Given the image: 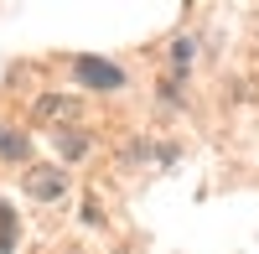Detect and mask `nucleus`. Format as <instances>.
<instances>
[{
  "label": "nucleus",
  "instance_id": "7ed1b4c3",
  "mask_svg": "<svg viewBox=\"0 0 259 254\" xmlns=\"http://www.w3.org/2000/svg\"><path fill=\"white\" fill-rule=\"evenodd\" d=\"M62 192H68V177H62L57 166H26V197H36V202H57Z\"/></svg>",
  "mask_w": 259,
  "mask_h": 254
},
{
  "label": "nucleus",
  "instance_id": "39448f33",
  "mask_svg": "<svg viewBox=\"0 0 259 254\" xmlns=\"http://www.w3.org/2000/svg\"><path fill=\"white\" fill-rule=\"evenodd\" d=\"M192 57H197V36H177V41H171V68H177V73H192Z\"/></svg>",
  "mask_w": 259,
  "mask_h": 254
},
{
  "label": "nucleus",
  "instance_id": "f03ea898",
  "mask_svg": "<svg viewBox=\"0 0 259 254\" xmlns=\"http://www.w3.org/2000/svg\"><path fill=\"white\" fill-rule=\"evenodd\" d=\"M73 73H78L83 89H124V68H114V62H104V57H78Z\"/></svg>",
  "mask_w": 259,
  "mask_h": 254
},
{
  "label": "nucleus",
  "instance_id": "423d86ee",
  "mask_svg": "<svg viewBox=\"0 0 259 254\" xmlns=\"http://www.w3.org/2000/svg\"><path fill=\"white\" fill-rule=\"evenodd\" d=\"M0 156H6V161H21V156H26V135H16V130L0 124Z\"/></svg>",
  "mask_w": 259,
  "mask_h": 254
},
{
  "label": "nucleus",
  "instance_id": "20e7f679",
  "mask_svg": "<svg viewBox=\"0 0 259 254\" xmlns=\"http://www.w3.org/2000/svg\"><path fill=\"white\" fill-rule=\"evenodd\" d=\"M89 135H83V130H57V156L62 161H83V156H89Z\"/></svg>",
  "mask_w": 259,
  "mask_h": 254
},
{
  "label": "nucleus",
  "instance_id": "f257e3e1",
  "mask_svg": "<svg viewBox=\"0 0 259 254\" xmlns=\"http://www.w3.org/2000/svg\"><path fill=\"white\" fill-rule=\"evenodd\" d=\"M78 109H83V104H78L73 94H41L36 109H31V119H36V124H52V130H68V124L78 119Z\"/></svg>",
  "mask_w": 259,
  "mask_h": 254
}]
</instances>
